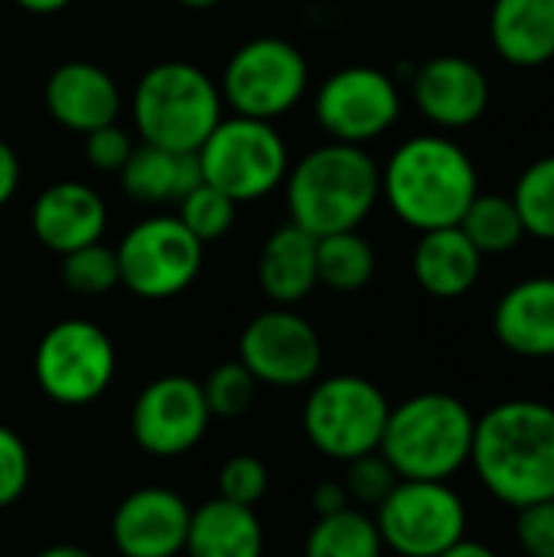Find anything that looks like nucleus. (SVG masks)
Wrapping results in <instances>:
<instances>
[{"label": "nucleus", "instance_id": "f257e3e1", "mask_svg": "<svg viewBox=\"0 0 554 557\" xmlns=\"http://www.w3.org/2000/svg\"><path fill=\"white\" fill-rule=\"evenodd\" d=\"M470 467L509 509L554 499V408L535 398L493 405L473 428Z\"/></svg>", "mask_w": 554, "mask_h": 557}, {"label": "nucleus", "instance_id": "f03ea898", "mask_svg": "<svg viewBox=\"0 0 554 557\" xmlns=\"http://www.w3.org/2000/svg\"><path fill=\"white\" fill-rule=\"evenodd\" d=\"M470 153L444 134L408 137L382 170V196L415 232L460 225L480 193Z\"/></svg>", "mask_w": 554, "mask_h": 557}, {"label": "nucleus", "instance_id": "7ed1b4c3", "mask_svg": "<svg viewBox=\"0 0 554 557\" xmlns=\"http://www.w3.org/2000/svg\"><path fill=\"white\" fill-rule=\"evenodd\" d=\"M291 222L313 238L359 228L382 199V170L356 144L330 140L287 170Z\"/></svg>", "mask_w": 554, "mask_h": 557}, {"label": "nucleus", "instance_id": "20e7f679", "mask_svg": "<svg viewBox=\"0 0 554 557\" xmlns=\"http://www.w3.org/2000/svg\"><path fill=\"white\" fill-rule=\"evenodd\" d=\"M473 411L447 392H421L389 411L379 454L398 480L447 483L470 463Z\"/></svg>", "mask_w": 554, "mask_h": 557}, {"label": "nucleus", "instance_id": "39448f33", "mask_svg": "<svg viewBox=\"0 0 554 557\" xmlns=\"http://www.w3.org/2000/svg\"><path fill=\"white\" fill-rule=\"evenodd\" d=\"M222 121L219 85L189 62H160L134 88V127L144 144L196 153Z\"/></svg>", "mask_w": 554, "mask_h": 557}, {"label": "nucleus", "instance_id": "423d86ee", "mask_svg": "<svg viewBox=\"0 0 554 557\" xmlns=\"http://www.w3.org/2000/svg\"><path fill=\"white\" fill-rule=\"evenodd\" d=\"M202 183L216 186L229 199L255 202L274 193L291 170L287 144L271 121L258 117H222L216 131L196 150Z\"/></svg>", "mask_w": 554, "mask_h": 557}, {"label": "nucleus", "instance_id": "0eeeda50", "mask_svg": "<svg viewBox=\"0 0 554 557\" xmlns=\"http://www.w3.org/2000/svg\"><path fill=\"white\" fill-rule=\"evenodd\" d=\"M385 392L362 375H330L317 382L304 405V434L330 460L349 463L379 450L389 421Z\"/></svg>", "mask_w": 554, "mask_h": 557}, {"label": "nucleus", "instance_id": "6e6552de", "mask_svg": "<svg viewBox=\"0 0 554 557\" xmlns=\"http://www.w3.org/2000/svg\"><path fill=\"white\" fill-rule=\"evenodd\" d=\"M372 519L382 545L402 557H438L467 539V506L438 480H398Z\"/></svg>", "mask_w": 554, "mask_h": 557}, {"label": "nucleus", "instance_id": "1a4fd4ad", "mask_svg": "<svg viewBox=\"0 0 554 557\" xmlns=\"http://www.w3.org/2000/svg\"><path fill=\"white\" fill-rule=\"evenodd\" d=\"M310 82L304 52L281 36H258L232 52L222 72V104L242 117L274 121L300 104Z\"/></svg>", "mask_w": 554, "mask_h": 557}, {"label": "nucleus", "instance_id": "9d476101", "mask_svg": "<svg viewBox=\"0 0 554 557\" xmlns=\"http://www.w3.org/2000/svg\"><path fill=\"white\" fill-rule=\"evenodd\" d=\"M118 369L111 336L91 320H62L36 346L33 372L46 398L65 408L98 401Z\"/></svg>", "mask_w": 554, "mask_h": 557}, {"label": "nucleus", "instance_id": "9b49d317", "mask_svg": "<svg viewBox=\"0 0 554 557\" xmlns=\"http://www.w3.org/2000/svg\"><path fill=\"white\" fill-rule=\"evenodd\" d=\"M202 242L176 215H150L127 228L118 255L121 284L144 300L183 294L202 268Z\"/></svg>", "mask_w": 554, "mask_h": 557}, {"label": "nucleus", "instance_id": "f8f14e48", "mask_svg": "<svg viewBox=\"0 0 554 557\" xmlns=\"http://www.w3.org/2000/svg\"><path fill=\"white\" fill-rule=\"evenodd\" d=\"M313 114L330 140L362 147L398 121L402 95L389 72L372 65H346L320 85Z\"/></svg>", "mask_w": 554, "mask_h": 557}, {"label": "nucleus", "instance_id": "ddd939ff", "mask_svg": "<svg viewBox=\"0 0 554 557\" xmlns=\"http://www.w3.org/2000/svg\"><path fill=\"white\" fill-rule=\"evenodd\" d=\"M238 362L255 375L258 385L300 388L320 375L323 343L320 333L291 307L258 313L238 339Z\"/></svg>", "mask_w": 554, "mask_h": 557}, {"label": "nucleus", "instance_id": "4468645a", "mask_svg": "<svg viewBox=\"0 0 554 557\" xmlns=\"http://www.w3.org/2000/svg\"><path fill=\"white\" fill-rule=\"evenodd\" d=\"M209 421L202 385L186 375H163L137 395L131 434L137 447L153 457H180L202 441Z\"/></svg>", "mask_w": 554, "mask_h": 557}, {"label": "nucleus", "instance_id": "2eb2a0df", "mask_svg": "<svg viewBox=\"0 0 554 557\" xmlns=\"http://www.w3.org/2000/svg\"><path fill=\"white\" fill-rule=\"evenodd\" d=\"M193 509L163 486H144L121 499L111 519V539L121 557H176L186 548Z\"/></svg>", "mask_w": 554, "mask_h": 557}, {"label": "nucleus", "instance_id": "dca6fc26", "mask_svg": "<svg viewBox=\"0 0 554 557\" xmlns=\"http://www.w3.org/2000/svg\"><path fill=\"white\" fill-rule=\"evenodd\" d=\"M411 95L418 111L447 131L477 124L490 108V82L483 69L454 52L428 59L411 78Z\"/></svg>", "mask_w": 554, "mask_h": 557}, {"label": "nucleus", "instance_id": "f3484780", "mask_svg": "<svg viewBox=\"0 0 554 557\" xmlns=\"http://www.w3.org/2000/svg\"><path fill=\"white\" fill-rule=\"evenodd\" d=\"M42 104L56 124L72 134H91L104 124H114L121 114V88L95 62H62L49 72L42 88Z\"/></svg>", "mask_w": 554, "mask_h": 557}, {"label": "nucleus", "instance_id": "a211bd4d", "mask_svg": "<svg viewBox=\"0 0 554 557\" xmlns=\"http://www.w3.org/2000/svg\"><path fill=\"white\" fill-rule=\"evenodd\" d=\"M29 225L33 235L39 238V245H46L49 251H56L59 258L101 242L104 228H108V209L101 202V196L75 180H62L46 186L29 212Z\"/></svg>", "mask_w": 554, "mask_h": 557}, {"label": "nucleus", "instance_id": "6ab92c4d", "mask_svg": "<svg viewBox=\"0 0 554 557\" xmlns=\"http://www.w3.org/2000/svg\"><path fill=\"white\" fill-rule=\"evenodd\" d=\"M493 333L513 356L554 359V277L513 284L493 310Z\"/></svg>", "mask_w": 554, "mask_h": 557}, {"label": "nucleus", "instance_id": "aec40b11", "mask_svg": "<svg viewBox=\"0 0 554 557\" xmlns=\"http://www.w3.org/2000/svg\"><path fill=\"white\" fill-rule=\"evenodd\" d=\"M415 281L424 294L438 300H457L473 290L483 271V255L460 232V225L421 232L411 255Z\"/></svg>", "mask_w": 554, "mask_h": 557}, {"label": "nucleus", "instance_id": "412c9836", "mask_svg": "<svg viewBox=\"0 0 554 557\" xmlns=\"http://www.w3.org/2000/svg\"><path fill=\"white\" fill-rule=\"evenodd\" d=\"M490 39L503 62L539 69L554 59V0H493Z\"/></svg>", "mask_w": 554, "mask_h": 557}, {"label": "nucleus", "instance_id": "4be33fe9", "mask_svg": "<svg viewBox=\"0 0 554 557\" xmlns=\"http://www.w3.org/2000/svg\"><path fill=\"white\" fill-rule=\"evenodd\" d=\"M186 557H261L264 529L251 506L229 503L222 496L202 503L189 516Z\"/></svg>", "mask_w": 554, "mask_h": 557}, {"label": "nucleus", "instance_id": "5701e85b", "mask_svg": "<svg viewBox=\"0 0 554 557\" xmlns=\"http://www.w3.org/2000/svg\"><path fill=\"white\" fill-rule=\"evenodd\" d=\"M258 284L278 307H294L317 287V238L294 222L281 225L258 255Z\"/></svg>", "mask_w": 554, "mask_h": 557}, {"label": "nucleus", "instance_id": "b1692460", "mask_svg": "<svg viewBox=\"0 0 554 557\" xmlns=\"http://www.w3.org/2000/svg\"><path fill=\"white\" fill-rule=\"evenodd\" d=\"M118 176H121V189L144 206L180 202L189 189L202 183L196 153H176L153 144L134 147V153L127 157Z\"/></svg>", "mask_w": 554, "mask_h": 557}, {"label": "nucleus", "instance_id": "393cba45", "mask_svg": "<svg viewBox=\"0 0 554 557\" xmlns=\"http://www.w3.org/2000/svg\"><path fill=\"white\" fill-rule=\"evenodd\" d=\"M382 552L385 545L376 519L353 506L317 516L304 542V557H382Z\"/></svg>", "mask_w": 554, "mask_h": 557}, {"label": "nucleus", "instance_id": "a878e982", "mask_svg": "<svg viewBox=\"0 0 554 557\" xmlns=\"http://www.w3.org/2000/svg\"><path fill=\"white\" fill-rule=\"evenodd\" d=\"M376 277V248L353 232L317 238V284L336 294H356Z\"/></svg>", "mask_w": 554, "mask_h": 557}, {"label": "nucleus", "instance_id": "bb28decb", "mask_svg": "<svg viewBox=\"0 0 554 557\" xmlns=\"http://www.w3.org/2000/svg\"><path fill=\"white\" fill-rule=\"evenodd\" d=\"M460 232L477 245L483 258L506 255L519 248V242L526 238V225L519 219L513 196H500V193H487V196L477 193L460 219Z\"/></svg>", "mask_w": 554, "mask_h": 557}, {"label": "nucleus", "instance_id": "cd10ccee", "mask_svg": "<svg viewBox=\"0 0 554 557\" xmlns=\"http://www.w3.org/2000/svg\"><path fill=\"white\" fill-rule=\"evenodd\" d=\"M513 202L526 225V235L554 242V153L529 163L513 189Z\"/></svg>", "mask_w": 554, "mask_h": 557}, {"label": "nucleus", "instance_id": "c85d7f7f", "mask_svg": "<svg viewBox=\"0 0 554 557\" xmlns=\"http://www.w3.org/2000/svg\"><path fill=\"white\" fill-rule=\"evenodd\" d=\"M180 212L176 219L202 242H219L222 235H229V228L235 225V215H238V202L229 199L225 193H219L216 186L209 183H199L196 189H189L180 202Z\"/></svg>", "mask_w": 554, "mask_h": 557}, {"label": "nucleus", "instance_id": "c756f323", "mask_svg": "<svg viewBox=\"0 0 554 557\" xmlns=\"http://www.w3.org/2000/svg\"><path fill=\"white\" fill-rule=\"evenodd\" d=\"M62 281L78 297H101L114 290L121 284L114 248H104L101 242H95V245L62 255Z\"/></svg>", "mask_w": 554, "mask_h": 557}, {"label": "nucleus", "instance_id": "7c9ffc66", "mask_svg": "<svg viewBox=\"0 0 554 557\" xmlns=\"http://www.w3.org/2000/svg\"><path fill=\"white\" fill-rule=\"evenodd\" d=\"M202 385V398L209 405V414L212 418H238L251 408L255 401V392H258V382L255 375L235 359V362H222L216 366Z\"/></svg>", "mask_w": 554, "mask_h": 557}, {"label": "nucleus", "instance_id": "2f4dec72", "mask_svg": "<svg viewBox=\"0 0 554 557\" xmlns=\"http://www.w3.org/2000/svg\"><path fill=\"white\" fill-rule=\"evenodd\" d=\"M395 483H398V473L392 470V463L379 450H372V454L356 457V460L346 463L343 486L349 493V503H359V506H372L376 509L395 490Z\"/></svg>", "mask_w": 554, "mask_h": 557}, {"label": "nucleus", "instance_id": "473e14b6", "mask_svg": "<svg viewBox=\"0 0 554 557\" xmlns=\"http://www.w3.org/2000/svg\"><path fill=\"white\" fill-rule=\"evenodd\" d=\"M268 483H271L268 467L251 454H235L219 470V496L229 503H238V506L255 509L264 499Z\"/></svg>", "mask_w": 554, "mask_h": 557}, {"label": "nucleus", "instance_id": "72a5a7b5", "mask_svg": "<svg viewBox=\"0 0 554 557\" xmlns=\"http://www.w3.org/2000/svg\"><path fill=\"white\" fill-rule=\"evenodd\" d=\"M29 450L23 444V437L0 424V509H10L29 486Z\"/></svg>", "mask_w": 554, "mask_h": 557}, {"label": "nucleus", "instance_id": "f704fd0d", "mask_svg": "<svg viewBox=\"0 0 554 557\" xmlns=\"http://www.w3.org/2000/svg\"><path fill=\"white\" fill-rule=\"evenodd\" d=\"M516 539L526 557H554V499L516 509Z\"/></svg>", "mask_w": 554, "mask_h": 557}, {"label": "nucleus", "instance_id": "c9c22d12", "mask_svg": "<svg viewBox=\"0 0 554 557\" xmlns=\"http://www.w3.org/2000/svg\"><path fill=\"white\" fill-rule=\"evenodd\" d=\"M85 153H88V163L95 170H101V173H121V166L134 153V140L114 121V124H104V127L85 134Z\"/></svg>", "mask_w": 554, "mask_h": 557}, {"label": "nucleus", "instance_id": "e433bc0d", "mask_svg": "<svg viewBox=\"0 0 554 557\" xmlns=\"http://www.w3.org/2000/svg\"><path fill=\"white\" fill-rule=\"evenodd\" d=\"M310 503H313V512H317V516H330V512H340V509L349 506V493H346L343 483L327 480V483H320V486L313 490Z\"/></svg>", "mask_w": 554, "mask_h": 557}, {"label": "nucleus", "instance_id": "4c0bfd02", "mask_svg": "<svg viewBox=\"0 0 554 557\" xmlns=\"http://www.w3.org/2000/svg\"><path fill=\"white\" fill-rule=\"evenodd\" d=\"M16 186H20V157L7 140H0V209L13 199Z\"/></svg>", "mask_w": 554, "mask_h": 557}, {"label": "nucleus", "instance_id": "58836bf2", "mask_svg": "<svg viewBox=\"0 0 554 557\" xmlns=\"http://www.w3.org/2000/svg\"><path fill=\"white\" fill-rule=\"evenodd\" d=\"M438 557H500L490 545H483V542H473V539H464V542H457L454 548H447L444 555Z\"/></svg>", "mask_w": 554, "mask_h": 557}, {"label": "nucleus", "instance_id": "ea45409f", "mask_svg": "<svg viewBox=\"0 0 554 557\" xmlns=\"http://www.w3.org/2000/svg\"><path fill=\"white\" fill-rule=\"evenodd\" d=\"M20 10H26V13H36V16H49V13H59V10H65L72 0H13Z\"/></svg>", "mask_w": 554, "mask_h": 557}, {"label": "nucleus", "instance_id": "a19ab883", "mask_svg": "<svg viewBox=\"0 0 554 557\" xmlns=\"http://www.w3.org/2000/svg\"><path fill=\"white\" fill-rule=\"evenodd\" d=\"M36 557H95L88 548H78V545H52L46 552H39Z\"/></svg>", "mask_w": 554, "mask_h": 557}, {"label": "nucleus", "instance_id": "79ce46f5", "mask_svg": "<svg viewBox=\"0 0 554 557\" xmlns=\"http://www.w3.org/2000/svg\"><path fill=\"white\" fill-rule=\"evenodd\" d=\"M180 7H186V10H212V7H219L222 0H176Z\"/></svg>", "mask_w": 554, "mask_h": 557}]
</instances>
